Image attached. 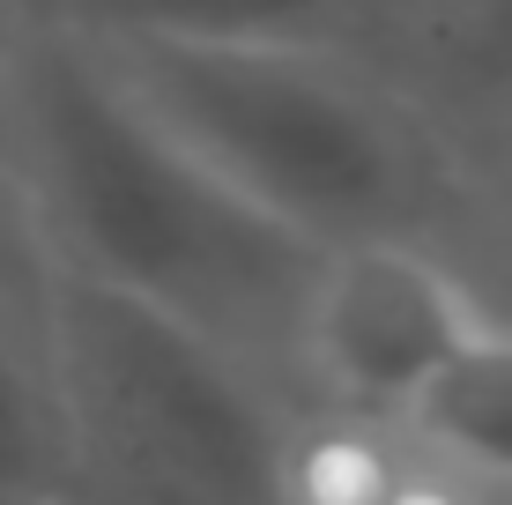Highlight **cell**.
I'll return each mask as SVG.
<instances>
[{
  "label": "cell",
  "mask_w": 512,
  "mask_h": 505,
  "mask_svg": "<svg viewBox=\"0 0 512 505\" xmlns=\"http://www.w3.org/2000/svg\"><path fill=\"white\" fill-rule=\"evenodd\" d=\"M8 127L52 260L141 290L238 350L297 335L327 246L297 238L208 156H193L97 38L23 45Z\"/></svg>",
  "instance_id": "6da1fadb"
},
{
  "label": "cell",
  "mask_w": 512,
  "mask_h": 505,
  "mask_svg": "<svg viewBox=\"0 0 512 505\" xmlns=\"http://www.w3.org/2000/svg\"><path fill=\"white\" fill-rule=\"evenodd\" d=\"M475 327H483V305L461 275L438 253H423L416 231H379L327 246L305 290L297 350L342 409L401 424L431 372Z\"/></svg>",
  "instance_id": "277c9868"
},
{
  "label": "cell",
  "mask_w": 512,
  "mask_h": 505,
  "mask_svg": "<svg viewBox=\"0 0 512 505\" xmlns=\"http://www.w3.org/2000/svg\"><path fill=\"white\" fill-rule=\"evenodd\" d=\"M416 45L453 97L512 119V0H423Z\"/></svg>",
  "instance_id": "52a82bcc"
},
{
  "label": "cell",
  "mask_w": 512,
  "mask_h": 505,
  "mask_svg": "<svg viewBox=\"0 0 512 505\" xmlns=\"http://www.w3.org/2000/svg\"><path fill=\"white\" fill-rule=\"evenodd\" d=\"M409 446L446 461L468 483H512V327L490 320L431 372L401 416Z\"/></svg>",
  "instance_id": "5b68a950"
},
{
  "label": "cell",
  "mask_w": 512,
  "mask_h": 505,
  "mask_svg": "<svg viewBox=\"0 0 512 505\" xmlns=\"http://www.w3.org/2000/svg\"><path fill=\"white\" fill-rule=\"evenodd\" d=\"M97 23H171V30H275V38H312L327 15L357 0H90Z\"/></svg>",
  "instance_id": "ba28073f"
},
{
  "label": "cell",
  "mask_w": 512,
  "mask_h": 505,
  "mask_svg": "<svg viewBox=\"0 0 512 505\" xmlns=\"http://www.w3.org/2000/svg\"><path fill=\"white\" fill-rule=\"evenodd\" d=\"M15 67H23V30H15V0H0V119H8Z\"/></svg>",
  "instance_id": "9c48e42d"
},
{
  "label": "cell",
  "mask_w": 512,
  "mask_h": 505,
  "mask_svg": "<svg viewBox=\"0 0 512 505\" xmlns=\"http://www.w3.org/2000/svg\"><path fill=\"white\" fill-rule=\"evenodd\" d=\"M75 476L60 387H52L45 350H23L0 320V491H52Z\"/></svg>",
  "instance_id": "8992f818"
},
{
  "label": "cell",
  "mask_w": 512,
  "mask_h": 505,
  "mask_svg": "<svg viewBox=\"0 0 512 505\" xmlns=\"http://www.w3.org/2000/svg\"><path fill=\"white\" fill-rule=\"evenodd\" d=\"M97 45L193 156L312 246L416 231L431 216L438 164L423 127L320 38L97 23Z\"/></svg>",
  "instance_id": "7a4b0ae2"
},
{
  "label": "cell",
  "mask_w": 512,
  "mask_h": 505,
  "mask_svg": "<svg viewBox=\"0 0 512 505\" xmlns=\"http://www.w3.org/2000/svg\"><path fill=\"white\" fill-rule=\"evenodd\" d=\"M45 364L67 446L90 483L141 498H275L290 491V439L245 350L186 312L52 260Z\"/></svg>",
  "instance_id": "3957f363"
}]
</instances>
